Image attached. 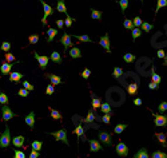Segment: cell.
Returning a JSON list of instances; mask_svg holds the SVG:
<instances>
[{
	"label": "cell",
	"instance_id": "obj_29",
	"mask_svg": "<svg viewBox=\"0 0 167 158\" xmlns=\"http://www.w3.org/2000/svg\"><path fill=\"white\" fill-rule=\"evenodd\" d=\"M100 110L103 111V114H108V113H111V106H110V103H107V102H104V103H102V106H100Z\"/></svg>",
	"mask_w": 167,
	"mask_h": 158
},
{
	"label": "cell",
	"instance_id": "obj_44",
	"mask_svg": "<svg viewBox=\"0 0 167 158\" xmlns=\"http://www.w3.org/2000/svg\"><path fill=\"white\" fill-rule=\"evenodd\" d=\"M102 121H103V123L110 125V122H111V113L103 114V117H102Z\"/></svg>",
	"mask_w": 167,
	"mask_h": 158
},
{
	"label": "cell",
	"instance_id": "obj_4",
	"mask_svg": "<svg viewBox=\"0 0 167 158\" xmlns=\"http://www.w3.org/2000/svg\"><path fill=\"white\" fill-rule=\"evenodd\" d=\"M1 114H3V121L4 122H8L11 118L16 117V114L8 107V104H4L3 107H1Z\"/></svg>",
	"mask_w": 167,
	"mask_h": 158
},
{
	"label": "cell",
	"instance_id": "obj_35",
	"mask_svg": "<svg viewBox=\"0 0 167 158\" xmlns=\"http://www.w3.org/2000/svg\"><path fill=\"white\" fill-rule=\"evenodd\" d=\"M123 60H124L126 63H133L134 60H135V55H133V54H124Z\"/></svg>",
	"mask_w": 167,
	"mask_h": 158
},
{
	"label": "cell",
	"instance_id": "obj_59",
	"mask_svg": "<svg viewBox=\"0 0 167 158\" xmlns=\"http://www.w3.org/2000/svg\"><path fill=\"white\" fill-rule=\"evenodd\" d=\"M134 104H135V106H140V104H142V99H140V98H135V99H134Z\"/></svg>",
	"mask_w": 167,
	"mask_h": 158
},
{
	"label": "cell",
	"instance_id": "obj_32",
	"mask_svg": "<svg viewBox=\"0 0 167 158\" xmlns=\"http://www.w3.org/2000/svg\"><path fill=\"white\" fill-rule=\"evenodd\" d=\"M163 7H167V0H158L156 3V8H155V13H158V11L163 8Z\"/></svg>",
	"mask_w": 167,
	"mask_h": 158
},
{
	"label": "cell",
	"instance_id": "obj_18",
	"mask_svg": "<svg viewBox=\"0 0 167 158\" xmlns=\"http://www.w3.org/2000/svg\"><path fill=\"white\" fill-rule=\"evenodd\" d=\"M69 56L72 59H78V58H82V51L79 50L78 47H72L69 51Z\"/></svg>",
	"mask_w": 167,
	"mask_h": 158
},
{
	"label": "cell",
	"instance_id": "obj_43",
	"mask_svg": "<svg viewBox=\"0 0 167 158\" xmlns=\"http://www.w3.org/2000/svg\"><path fill=\"white\" fill-rule=\"evenodd\" d=\"M8 102H10L8 101V97L4 92H0V103L4 106V104H8Z\"/></svg>",
	"mask_w": 167,
	"mask_h": 158
},
{
	"label": "cell",
	"instance_id": "obj_42",
	"mask_svg": "<svg viewBox=\"0 0 167 158\" xmlns=\"http://www.w3.org/2000/svg\"><path fill=\"white\" fill-rule=\"evenodd\" d=\"M13 158H25V154L22 150H18V149L15 147V150H13Z\"/></svg>",
	"mask_w": 167,
	"mask_h": 158
},
{
	"label": "cell",
	"instance_id": "obj_58",
	"mask_svg": "<svg viewBox=\"0 0 167 158\" xmlns=\"http://www.w3.org/2000/svg\"><path fill=\"white\" fill-rule=\"evenodd\" d=\"M156 55H158V58H166V52H164L163 50H159Z\"/></svg>",
	"mask_w": 167,
	"mask_h": 158
},
{
	"label": "cell",
	"instance_id": "obj_6",
	"mask_svg": "<svg viewBox=\"0 0 167 158\" xmlns=\"http://www.w3.org/2000/svg\"><path fill=\"white\" fill-rule=\"evenodd\" d=\"M99 141L102 143H104L106 146H111L112 143V139H111V134L108 131H100L99 133Z\"/></svg>",
	"mask_w": 167,
	"mask_h": 158
},
{
	"label": "cell",
	"instance_id": "obj_22",
	"mask_svg": "<svg viewBox=\"0 0 167 158\" xmlns=\"http://www.w3.org/2000/svg\"><path fill=\"white\" fill-rule=\"evenodd\" d=\"M91 98H92V109L94 110H96V109H99L102 106V99L96 98L94 94H91Z\"/></svg>",
	"mask_w": 167,
	"mask_h": 158
},
{
	"label": "cell",
	"instance_id": "obj_56",
	"mask_svg": "<svg viewBox=\"0 0 167 158\" xmlns=\"http://www.w3.org/2000/svg\"><path fill=\"white\" fill-rule=\"evenodd\" d=\"M148 87H150L151 90H158V89H159V85H158V83H155V82H150Z\"/></svg>",
	"mask_w": 167,
	"mask_h": 158
},
{
	"label": "cell",
	"instance_id": "obj_20",
	"mask_svg": "<svg viewBox=\"0 0 167 158\" xmlns=\"http://www.w3.org/2000/svg\"><path fill=\"white\" fill-rule=\"evenodd\" d=\"M127 92L128 95H135L138 92V83H130L127 86Z\"/></svg>",
	"mask_w": 167,
	"mask_h": 158
},
{
	"label": "cell",
	"instance_id": "obj_53",
	"mask_svg": "<svg viewBox=\"0 0 167 158\" xmlns=\"http://www.w3.org/2000/svg\"><path fill=\"white\" fill-rule=\"evenodd\" d=\"M28 90L27 89H20L19 91H18V95H20V97H28Z\"/></svg>",
	"mask_w": 167,
	"mask_h": 158
},
{
	"label": "cell",
	"instance_id": "obj_39",
	"mask_svg": "<svg viewBox=\"0 0 167 158\" xmlns=\"http://www.w3.org/2000/svg\"><path fill=\"white\" fill-rule=\"evenodd\" d=\"M140 27H142V30L146 32V34H147V32H150L152 30V24H151V23H146L145 22V23H142V25H140Z\"/></svg>",
	"mask_w": 167,
	"mask_h": 158
},
{
	"label": "cell",
	"instance_id": "obj_23",
	"mask_svg": "<svg viewBox=\"0 0 167 158\" xmlns=\"http://www.w3.org/2000/svg\"><path fill=\"white\" fill-rule=\"evenodd\" d=\"M56 10L59 11V12H63L67 15V8H66V4H64V0H58Z\"/></svg>",
	"mask_w": 167,
	"mask_h": 158
},
{
	"label": "cell",
	"instance_id": "obj_51",
	"mask_svg": "<svg viewBox=\"0 0 167 158\" xmlns=\"http://www.w3.org/2000/svg\"><path fill=\"white\" fill-rule=\"evenodd\" d=\"M133 23H134V25H135V27H138V28H139V27L142 25V23H143V22H142V19H140L139 16H136L135 19L133 20Z\"/></svg>",
	"mask_w": 167,
	"mask_h": 158
},
{
	"label": "cell",
	"instance_id": "obj_5",
	"mask_svg": "<svg viewBox=\"0 0 167 158\" xmlns=\"http://www.w3.org/2000/svg\"><path fill=\"white\" fill-rule=\"evenodd\" d=\"M34 55H35V58H36V60H38V63H39V66H40V68L44 70L46 67H47L48 62H50L51 59L48 56H46V55H39L36 51L34 52Z\"/></svg>",
	"mask_w": 167,
	"mask_h": 158
},
{
	"label": "cell",
	"instance_id": "obj_61",
	"mask_svg": "<svg viewBox=\"0 0 167 158\" xmlns=\"http://www.w3.org/2000/svg\"><path fill=\"white\" fill-rule=\"evenodd\" d=\"M139 1H143V0H139Z\"/></svg>",
	"mask_w": 167,
	"mask_h": 158
},
{
	"label": "cell",
	"instance_id": "obj_17",
	"mask_svg": "<svg viewBox=\"0 0 167 158\" xmlns=\"http://www.w3.org/2000/svg\"><path fill=\"white\" fill-rule=\"evenodd\" d=\"M134 158H150V155H148V153H147V149L146 147L139 149L138 152H136V154L134 155Z\"/></svg>",
	"mask_w": 167,
	"mask_h": 158
},
{
	"label": "cell",
	"instance_id": "obj_45",
	"mask_svg": "<svg viewBox=\"0 0 167 158\" xmlns=\"http://www.w3.org/2000/svg\"><path fill=\"white\" fill-rule=\"evenodd\" d=\"M28 42L31 43V44H35V43H38V42H39V35H38V34L31 35V36L28 38Z\"/></svg>",
	"mask_w": 167,
	"mask_h": 158
},
{
	"label": "cell",
	"instance_id": "obj_2",
	"mask_svg": "<svg viewBox=\"0 0 167 158\" xmlns=\"http://www.w3.org/2000/svg\"><path fill=\"white\" fill-rule=\"evenodd\" d=\"M40 4L43 6V10H44V15H43V18H41V23L44 25H47V19H48V16L51 15H54V8L50 6V4L44 3V1H40Z\"/></svg>",
	"mask_w": 167,
	"mask_h": 158
},
{
	"label": "cell",
	"instance_id": "obj_57",
	"mask_svg": "<svg viewBox=\"0 0 167 158\" xmlns=\"http://www.w3.org/2000/svg\"><path fill=\"white\" fill-rule=\"evenodd\" d=\"M56 25L59 27L60 30H63V27H64V22L62 19H59V20H56Z\"/></svg>",
	"mask_w": 167,
	"mask_h": 158
},
{
	"label": "cell",
	"instance_id": "obj_19",
	"mask_svg": "<svg viewBox=\"0 0 167 158\" xmlns=\"http://www.w3.org/2000/svg\"><path fill=\"white\" fill-rule=\"evenodd\" d=\"M155 137L159 139V142L162 143L163 147H167V137L164 133H155Z\"/></svg>",
	"mask_w": 167,
	"mask_h": 158
},
{
	"label": "cell",
	"instance_id": "obj_12",
	"mask_svg": "<svg viewBox=\"0 0 167 158\" xmlns=\"http://www.w3.org/2000/svg\"><path fill=\"white\" fill-rule=\"evenodd\" d=\"M11 68H12V64L8 63V62H6V60H4L3 63H1V67H0L1 75H7V74H11V73H12V71H11Z\"/></svg>",
	"mask_w": 167,
	"mask_h": 158
},
{
	"label": "cell",
	"instance_id": "obj_1",
	"mask_svg": "<svg viewBox=\"0 0 167 158\" xmlns=\"http://www.w3.org/2000/svg\"><path fill=\"white\" fill-rule=\"evenodd\" d=\"M11 143H12L11 131H10V127L6 125V130H4L3 133H1V135H0V147H1V149H7Z\"/></svg>",
	"mask_w": 167,
	"mask_h": 158
},
{
	"label": "cell",
	"instance_id": "obj_48",
	"mask_svg": "<svg viewBox=\"0 0 167 158\" xmlns=\"http://www.w3.org/2000/svg\"><path fill=\"white\" fill-rule=\"evenodd\" d=\"M11 48V43L10 42H3V44H1V50L4 51V52H8Z\"/></svg>",
	"mask_w": 167,
	"mask_h": 158
},
{
	"label": "cell",
	"instance_id": "obj_28",
	"mask_svg": "<svg viewBox=\"0 0 167 158\" xmlns=\"http://www.w3.org/2000/svg\"><path fill=\"white\" fill-rule=\"evenodd\" d=\"M150 74H151V79H152V82L158 83V85H161V80H162V79H161V76H159V75H158V74L154 71V67L151 68V73H150Z\"/></svg>",
	"mask_w": 167,
	"mask_h": 158
},
{
	"label": "cell",
	"instance_id": "obj_49",
	"mask_svg": "<svg viewBox=\"0 0 167 158\" xmlns=\"http://www.w3.org/2000/svg\"><path fill=\"white\" fill-rule=\"evenodd\" d=\"M74 23V19H71L69 15H66V20H64V25L66 27H71V24Z\"/></svg>",
	"mask_w": 167,
	"mask_h": 158
},
{
	"label": "cell",
	"instance_id": "obj_25",
	"mask_svg": "<svg viewBox=\"0 0 167 158\" xmlns=\"http://www.w3.org/2000/svg\"><path fill=\"white\" fill-rule=\"evenodd\" d=\"M50 115H51V118H52V119H58V121H62V114L59 113V111L58 110H54V109H50Z\"/></svg>",
	"mask_w": 167,
	"mask_h": 158
},
{
	"label": "cell",
	"instance_id": "obj_54",
	"mask_svg": "<svg viewBox=\"0 0 167 158\" xmlns=\"http://www.w3.org/2000/svg\"><path fill=\"white\" fill-rule=\"evenodd\" d=\"M90 75H91V71H90V68H84V70L82 71V76H83L84 79H87Z\"/></svg>",
	"mask_w": 167,
	"mask_h": 158
},
{
	"label": "cell",
	"instance_id": "obj_38",
	"mask_svg": "<svg viewBox=\"0 0 167 158\" xmlns=\"http://www.w3.org/2000/svg\"><path fill=\"white\" fill-rule=\"evenodd\" d=\"M126 127H127V125H123V123L116 125V126H115V129H114V133L120 134L122 131H124V129H126Z\"/></svg>",
	"mask_w": 167,
	"mask_h": 158
},
{
	"label": "cell",
	"instance_id": "obj_11",
	"mask_svg": "<svg viewBox=\"0 0 167 158\" xmlns=\"http://www.w3.org/2000/svg\"><path fill=\"white\" fill-rule=\"evenodd\" d=\"M46 78L50 79V83H51V85H54V86L63 83L62 78H60V76H58V75H55V74H48V73H46Z\"/></svg>",
	"mask_w": 167,
	"mask_h": 158
},
{
	"label": "cell",
	"instance_id": "obj_14",
	"mask_svg": "<svg viewBox=\"0 0 167 158\" xmlns=\"http://www.w3.org/2000/svg\"><path fill=\"white\" fill-rule=\"evenodd\" d=\"M12 145L15 146L16 149L22 147V146L24 145V137H23V135H18V137H15V138H12Z\"/></svg>",
	"mask_w": 167,
	"mask_h": 158
},
{
	"label": "cell",
	"instance_id": "obj_30",
	"mask_svg": "<svg viewBox=\"0 0 167 158\" xmlns=\"http://www.w3.org/2000/svg\"><path fill=\"white\" fill-rule=\"evenodd\" d=\"M112 75H114V78L120 79V76L123 75V70L120 68V67H115V68H114V71H112Z\"/></svg>",
	"mask_w": 167,
	"mask_h": 158
},
{
	"label": "cell",
	"instance_id": "obj_41",
	"mask_svg": "<svg viewBox=\"0 0 167 158\" xmlns=\"http://www.w3.org/2000/svg\"><path fill=\"white\" fill-rule=\"evenodd\" d=\"M124 28H127V30H133V28H135V25H134L133 20L124 19Z\"/></svg>",
	"mask_w": 167,
	"mask_h": 158
},
{
	"label": "cell",
	"instance_id": "obj_60",
	"mask_svg": "<svg viewBox=\"0 0 167 158\" xmlns=\"http://www.w3.org/2000/svg\"><path fill=\"white\" fill-rule=\"evenodd\" d=\"M163 64H164V66H167V56L164 58V62H163Z\"/></svg>",
	"mask_w": 167,
	"mask_h": 158
},
{
	"label": "cell",
	"instance_id": "obj_9",
	"mask_svg": "<svg viewBox=\"0 0 167 158\" xmlns=\"http://www.w3.org/2000/svg\"><path fill=\"white\" fill-rule=\"evenodd\" d=\"M154 118H155V126L162 127V126H166L167 125V117L166 115H162V114H154Z\"/></svg>",
	"mask_w": 167,
	"mask_h": 158
},
{
	"label": "cell",
	"instance_id": "obj_37",
	"mask_svg": "<svg viewBox=\"0 0 167 158\" xmlns=\"http://www.w3.org/2000/svg\"><path fill=\"white\" fill-rule=\"evenodd\" d=\"M118 3H119V6H120V10H122V12L124 13V11H126L127 7H128V0H119Z\"/></svg>",
	"mask_w": 167,
	"mask_h": 158
},
{
	"label": "cell",
	"instance_id": "obj_52",
	"mask_svg": "<svg viewBox=\"0 0 167 158\" xmlns=\"http://www.w3.org/2000/svg\"><path fill=\"white\" fill-rule=\"evenodd\" d=\"M23 86H24V89H27L28 91H32V90H34V86H32L28 80H24V82H23Z\"/></svg>",
	"mask_w": 167,
	"mask_h": 158
},
{
	"label": "cell",
	"instance_id": "obj_46",
	"mask_svg": "<svg viewBox=\"0 0 167 158\" xmlns=\"http://www.w3.org/2000/svg\"><path fill=\"white\" fill-rule=\"evenodd\" d=\"M4 58H6V62H8V63H11V62H13V60L16 59L15 55H12L11 52H6V55H4Z\"/></svg>",
	"mask_w": 167,
	"mask_h": 158
},
{
	"label": "cell",
	"instance_id": "obj_10",
	"mask_svg": "<svg viewBox=\"0 0 167 158\" xmlns=\"http://www.w3.org/2000/svg\"><path fill=\"white\" fill-rule=\"evenodd\" d=\"M99 44L107 51V52H111V46H110V38H108V34H106L104 36H102L100 40H99Z\"/></svg>",
	"mask_w": 167,
	"mask_h": 158
},
{
	"label": "cell",
	"instance_id": "obj_7",
	"mask_svg": "<svg viewBox=\"0 0 167 158\" xmlns=\"http://www.w3.org/2000/svg\"><path fill=\"white\" fill-rule=\"evenodd\" d=\"M115 150H116V154L120 155V157H127V154H128V146H127L126 143H123L122 141L116 145Z\"/></svg>",
	"mask_w": 167,
	"mask_h": 158
},
{
	"label": "cell",
	"instance_id": "obj_26",
	"mask_svg": "<svg viewBox=\"0 0 167 158\" xmlns=\"http://www.w3.org/2000/svg\"><path fill=\"white\" fill-rule=\"evenodd\" d=\"M95 119H96V115L92 113V110H90V111H88V115H87V118H86V119H83V122H84V123H87V125H90L92 121H95Z\"/></svg>",
	"mask_w": 167,
	"mask_h": 158
},
{
	"label": "cell",
	"instance_id": "obj_24",
	"mask_svg": "<svg viewBox=\"0 0 167 158\" xmlns=\"http://www.w3.org/2000/svg\"><path fill=\"white\" fill-rule=\"evenodd\" d=\"M56 34H58V30H55V28H48V31H47V35H48L47 42H52V40H54L55 36H56Z\"/></svg>",
	"mask_w": 167,
	"mask_h": 158
},
{
	"label": "cell",
	"instance_id": "obj_62",
	"mask_svg": "<svg viewBox=\"0 0 167 158\" xmlns=\"http://www.w3.org/2000/svg\"><path fill=\"white\" fill-rule=\"evenodd\" d=\"M166 137H167V135H166Z\"/></svg>",
	"mask_w": 167,
	"mask_h": 158
},
{
	"label": "cell",
	"instance_id": "obj_33",
	"mask_svg": "<svg viewBox=\"0 0 167 158\" xmlns=\"http://www.w3.org/2000/svg\"><path fill=\"white\" fill-rule=\"evenodd\" d=\"M31 147L34 149V150H38V152H40L41 147H43V143H41L40 141H34V142L31 143Z\"/></svg>",
	"mask_w": 167,
	"mask_h": 158
},
{
	"label": "cell",
	"instance_id": "obj_13",
	"mask_svg": "<svg viewBox=\"0 0 167 158\" xmlns=\"http://www.w3.org/2000/svg\"><path fill=\"white\" fill-rule=\"evenodd\" d=\"M102 149V145L99 143V141H96V139H91L90 141V152H99Z\"/></svg>",
	"mask_w": 167,
	"mask_h": 158
},
{
	"label": "cell",
	"instance_id": "obj_36",
	"mask_svg": "<svg viewBox=\"0 0 167 158\" xmlns=\"http://www.w3.org/2000/svg\"><path fill=\"white\" fill-rule=\"evenodd\" d=\"M151 158H167V154L163 152H159V150H156V152H154L151 154Z\"/></svg>",
	"mask_w": 167,
	"mask_h": 158
},
{
	"label": "cell",
	"instance_id": "obj_50",
	"mask_svg": "<svg viewBox=\"0 0 167 158\" xmlns=\"http://www.w3.org/2000/svg\"><path fill=\"white\" fill-rule=\"evenodd\" d=\"M158 111H161V113L167 111V102H162V103L158 106Z\"/></svg>",
	"mask_w": 167,
	"mask_h": 158
},
{
	"label": "cell",
	"instance_id": "obj_8",
	"mask_svg": "<svg viewBox=\"0 0 167 158\" xmlns=\"http://www.w3.org/2000/svg\"><path fill=\"white\" fill-rule=\"evenodd\" d=\"M60 43L64 46V50H68L69 47H75L72 44V42H71V35H68L67 32H64L63 36L60 38Z\"/></svg>",
	"mask_w": 167,
	"mask_h": 158
},
{
	"label": "cell",
	"instance_id": "obj_40",
	"mask_svg": "<svg viewBox=\"0 0 167 158\" xmlns=\"http://www.w3.org/2000/svg\"><path fill=\"white\" fill-rule=\"evenodd\" d=\"M72 36H75L79 42H91L90 36H87V35H72Z\"/></svg>",
	"mask_w": 167,
	"mask_h": 158
},
{
	"label": "cell",
	"instance_id": "obj_55",
	"mask_svg": "<svg viewBox=\"0 0 167 158\" xmlns=\"http://www.w3.org/2000/svg\"><path fill=\"white\" fill-rule=\"evenodd\" d=\"M39 155H40V152L34 150V149H32V152L29 153V158H39Z\"/></svg>",
	"mask_w": 167,
	"mask_h": 158
},
{
	"label": "cell",
	"instance_id": "obj_27",
	"mask_svg": "<svg viewBox=\"0 0 167 158\" xmlns=\"http://www.w3.org/2000/svg\"><path fill=\"white\" fill-rule=\"evenodd\" d=\"M102 15L103 12L102 11H98V10H91V18L95 20H100L102 19Z\"/></svg>",
	"mask_w": 167,
	"mask_h": 158
},
{
	"label": "cell",
	"instance_id": "obj_31",
	"mask_svg": "<svg viewBox=\"0 0 167 158\" xmlns=\"http://www.w3.org/2000/svg\"><path fill=\"white\" fill-rule=\"evenodd\" d=\"M131 34H133V39L135 40V39H138L140 35H142V30L138 28V27H135V28L131 30Z\"/></svg>",
	"mask_w": 167,
	"mask_h": 158
},
{
	"label": "cell",
	"instance_id": "obj_15",
	"mask_svg": "<svg viewBox=\"0 0 167 158\" xmlns=\"http://www.w3.org/2000/svg\"><path fill=\"white\" fill-rule=\"evenodd\" d=\"M50 59L52 60L54 63H56V64H60L62 62H63V58L60 56V54H59V52H56V51H54V52L50 55Z\"/></svg>",
	"mask_w": 167,
	"mask_h": 158
},
{
	"label": "cell",
	"instance_id": "obj_21",
	"mask_svg": "<svg viewBox=\"0 0 167 158\" xmlns=\"http://www.w3.org/2000/svg\"><path fill=\"white\" fill-rule=\"evenodd\" d=\"M22 78H23V74L22 73H16V71H12V73L10 74V80H11V82H19Z\"/></svg>",
	"mask_w": 167,
	"mask_h": 158
},
{
	"label": "cell",
	"instance_id": "obj_3",
	"mask_svg": "<svg viewBox=\"0 0 167 158\" xmlns=\"http://www.w3.org/2000/svg\"><path fill=\"white\" fill-rule=\"evenodd\" d=\"M48 134L54 135L56 141H62V142H64L66 145H69L68 139H67V133H66V130H64V129L59 130V131H54V133H48Z\"/></svg>",
	"mask_w": 167,
	"mask_h": 158
},
{
	"label": "cell",
	"instance_id": "obj_16",
	"mask_svg": "<svg viewBox=\"0 0 167 158\" xmlns=\"http://www.w3.org/2000/svg\"><path fill=\"white\" fill-rule=\"evenodd\" d=\"M25 123L29 126V129H34V125H35V113H29L27 117H25Z\"/></svg>",
	"mask_w": 167,
	"mask_h": 158
},
{
	"label": "cell",
	"instance_id": "obj_47",
	"mask_svg": "<svg viewBox=\"0 0 167 158\" xmlns=\"http://www.w3.org/2000/svg\"><path fill=\"white\" fill-rule=\"evenodd\" d=\"M54 92H55V86L50 83V85L47 86V89H46V94H47V95H52Z\"/></svg>",
	"mask_w": 167,
	"mask_h": 158
},
{
	"label": "cell",
	"instance_id": "obj_34",
	"mask_svg": "<svg viewBox=\"0 0 167 158\" xmlns=\"http://www.w3.org/2000/svg\"><path fill=\"white\" fill-rule=\"evenodd\" d=\"M74 133L76 134V137H78V138H80V137H82V135H84V129H83V127H82V125H78Z\"/></svg>",
	"mask_w": 167,
	"mask_h": 158
}]
</instances>
